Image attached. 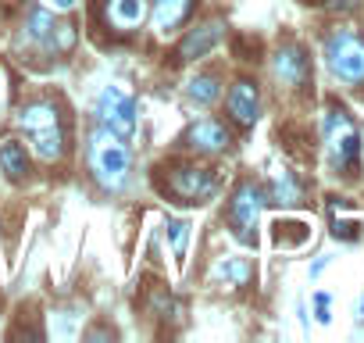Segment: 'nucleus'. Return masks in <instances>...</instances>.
Segmentation results:
<instances>
[{"label":"nucleus","instance_id":"1","mask_svg":"<svg viewBox=\"0 0 364 343\" xmlns=\"http://www.w3.org/2000/svg\"><path fill=\"white\" fill-rule=\"evenodd\" d=\"M86 168L90 179L104 190V194H122L132 179V154L129 143L122 136H114L104 125H93L86 136Z\"/></svg>","mask_w":364,"mask_h":343},{"label":"nucleus","instance_id":"2","mask_svg":"<svg viewBox=\"0 0 364 343\" xmlns=\"http://www.w3.org/2000/svg\"><path fill=\"white\" fill-rule=\"evenodd\" d=\"M15 122L26 132V139L40 161H61L68 154V122L54 100L40 97V100L22 104Z\"/></svg>","mask_w":364,"mask_h":343},{"label":"nucleus","instance_id":"3","mask_svg":"<svg viewBox=\"0 0 364 343\" xmlns=\"http://www.w3.org/2000/svg\"><path fill=\"white\" fill-rule=\"evenodd\" d=\"M321 139H325V157L336 172H350L360 157V132L353 125V118L339 107L328 104L325 118H321Z\"/></svg>","mask_w":364,"mask_h":343},{"label":"nucleus","instance_id":"4","mask_svg":"<svg viewBox=\"0 0 364 343\" xmlns=\"http://www.w3.org/2000/svg\"><path fill=\"white\" fill-rule=\"evenodd\" d=\"M22 40L43 58H61L75 47V26L61 22L47 8H29L26 26H22Z\"/></svg>","mask_w":364,"mask_h":343},{"label":"nucleus","instance_id":"5","mask_svg":"<svg viewBox=\"0 0 364 343\" xmlns=\"http://www.w3.org/2000/svg\"><path fill=\"white\" fill-rule=\"evenodd\" d=\"M325 65L343 86H364V36L357 29H336L325 40Z\"/></svg>","mask_w":364,"mask_h":343},{"label":"nucleus","instance_id":"6","mask_svg":"<svg viewBox=\"0 0 364 343\" xmlns=\"http://www.w3.org/2000/svg\"><path fill=\"white\" fill-rule=\"evenodd\" d=\"M164 194L178 204H208L218 194V176L204 164H171Z\"/></svg>","mask_w":364,"mask_h":343},{"label":"nucleus","instance_id":"7","mask_svg":"<svg viewBox=\"0 0 364 343\" xmlns=\"http://www.w3.org/2000/svg\"><path fill=\"white\" fill-rule=\"evenodd\" d=\"M264 190L254 183V179H243L236 190H232V201H229V211H225V222L232 229V236L240 243H254L257 240V222H261V208H264Z\"/></svg>","mask_w":364,"mask_h":343},{"label":"nucleus","instance_id":"8","mask_svg":"<svg viewBox=\"0 0 364 343\" xmlns=\"http://www.w3.org/2000/svg\"><path fill=\"white\" fill-rule=\"evenodd\" d=\"M93 115H97V125L111 129V132L122 136V139H129V136L136 132V97H132L122 83H107V86L100 90Z\"/></svg>","mask_w":364,"mask_h":343},{"label":"nucleus","instance_id":"9","mask_svg":"<svg viewBox=\"0 0 364 343\" xmlns=\"http://www.w3.org/2000/svg\"><path fill=\"white\" fill-rule=\"evenodd\" d=\"M182 147L193 150V154H200V157H218V154H225V150L232 147V136H229V129H225L222 122H215V118H197V122L186 129V136H182Z\"/></svg>","mask_w":364,"mask_h":343},{"label":"nucleus","instance_id":"10","mask_svg":"<svg viewBox=\"0 0 364 343\" xmlns=\"http://www.w3.org/2000/svg\"><path fill=\"white\" fill-rule=\"evenodd\" d=\"M225 111H229V118H232L240 129H254V122H257V115H261V90H257V83L236 79V83L229 86Z\"/></svg>","mask_w":364,"mask_h":343},{"label":"nucleus","instance_id":"11","mask_svg":"<svg viewBox=\"0 0 364 343\" xmlns=\"http://www.w3.org/2000/svg\"><path fill=\"white\" fill-rule=\"evenodd\" d=\"M222 29H225V26H222L218 19H208V22L193 26L186 36H182V43H178V61H200V58H208V54L218 47Z\"/></svg>","mask_w":364,"mask_h":343},{"label":"nucleus","instance_id":"12","mask_svg":"<svg viewBox=\"0 0 364 343\" xmlns=\"http://www.w3.org/2000/svg\"><path fill=\"white\" fill-rule=\"evenodd\" d=\"M307 54H304V47H296V43H286V47H279L275 51V58H272V72H275V79L282 83V86H304L307 83Z\"/></svg>","mask_w":364,"mask_h":343},{"label":"nucleus","instance_id":"13","mask_svg":"<svg viewBox=\"0 0 364 343\" xmlns=\"http://www.w3.org/2000/svg\"><path fill=\"white\" fill-rule=\"evenodd\" d=\"M197 0H154V11H150V26L157 36H171L186 26V19L193 15Z\"/></svg>","mask_w":364,"mask_h":343},{"label":"nucleus","instance_id":"14","mask_svg":"<svg viewBox=\"0 0 364 343\" xmlns=\"http://www.w3.org/2000/svg\"><path fill=\"white\" fill-rule=\"evenodd\" d=\"M146 19V0H104V22L114 33H136Z\"/></svg>","mask_w":364,"mask_h":343},{"label":"nucleus","instance_id":"15","mask_svg":"<svg viewBox=\"0 0 364 343\" xmlns=\"http://www.w3.org/2000/svg\"><path fill=\"white\" fill-rule=\"evenodd\" d=\"M0 168H4V176L11 183H22L29 176V150H26V143H18V139L0 143Z\"/></svg>","mask_w":364,"mask_h":343},{"label":"nucleus","instance_id":"16","mask_svg":"<svg viewBox=\"0 0 364 343\" xmlns=\"http://www.w3.org/2000/svg\"><path fill=\"white\" fill-rule=\"evenodd\" d=\"M218 97H222V79L215 72H200L186 83V100L193 107H211Z\"/></svg>","mask_w":364,"mask_h":343},{"label":"nucleus","instance_id":"17","mask_svg":"<svg viewBox=\"0 0 364 343\" xmlns=\"http://www.w3.org/2000/svg\"><path fill=\"white\" fill-rule=\"evenodd\" d=\"M264 197H268L272 204L289 208V204H300V201H304V186H300V179L293 176V172H279V176L272 179V186H268Z\"/></svg>","mask_w":364,"mask_h":343},{"label":"nucleus","instance_id":"18","mask_svg":"<svg viewBox=\"0 0 364 343\" xmlns=\"http://www.w3.org/2000/svg\"><path fill=\"white\" fill-rule=\"evenodd\" d=\"M215 275L225 279V286H243V283L250 279V265H247L243 258H229V261H222V265L215 268Z\"/></svg>","mask_w":364,"mask_h":343},{"label":"nucleus","instance_id":"19","mask_svg":"<svg viewBox=\"0 0 364 343\" xmlns=\"http://www.w3.org/2000/svg\"><path fill=\"white\" fill-rule=\"evenodd\" d=\"M164 229H168V240H171V254L182 258V254H186V240H190V226L182 218H168Z\"/></svg>","mask_w":364,"mask_h":343},{"label":"nucleus","instance_id":"20","mask_svg":"<svg viewBox=\"0 0 364 343\" xmlns=\"http://www.w3.org/2000/svg\"><path fill=\"white\" fill-rule=\"evenodd\" d=\"M314 311H318V322H328V297L325 293L314 297Z\"/></svg>","mask_w":364,"mask_h":343},{"label":"nucleus","instance_id":"21","mask_svg":"<svg viewBox=\"0 0 364 343\" xmlns=\"http://www.w3.org/2000/svg\"><path fill=\"white\" fill-rule=\"evenodd\" d=\"M50 8H58V11H68V8H75V0H50Z\"/></svg>","mask_w":364,"mask_h":343},{"label":"nucleus","instance_id":"22","mask_svg":"<svg viewBox=\"0 0 364 343\" xmlns=\"http://www.w3.org/2000/svg\"><path fill=\"white\" fill-rule=\"evenodd\" d=\"M360 318H364V304H360Z\"/></svg>","mask_w":364,"mask_h":343}]
</instances>
